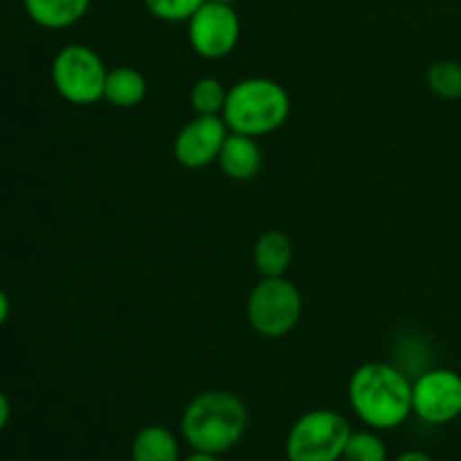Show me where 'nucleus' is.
Returning <instances> with one entry per match:
<instances>
[{
    "mask_svg": "<svg viewBox=\"0 0 461 461\" xmlns=\"http://www.w3.org/2000/svg\"><path fill=\"white\" fill-rule=\"evenodd\" d=\"M349 403L374 430H392L412 414V381L387 363H365L351 374Z\"/></svg>",
    "mask_w": 461,
    "mask_h": 461,
    "instance_id": "nucleus-1",
    "label": "nucleus"
},
{
    "mask_svg": "<svg viewBox=\"0 0 461 461\" xmlns=\"http://www.w3.org/2000/svg\"><path fill=\"white\" fill-rule=\"evenodd\" d=\"M246 428L248 410L232 392H203L183 414L185 441L201 453H228L241 441Z\"/></svg>",
    "mask_w": 461,
    "mask_h": 461,
    "instance_id": "nucleus-2",
    "label": "nucleus"
},
{
    "mask_svg": "<svg viewBox=\"0 0 461 461\" xmlns=\"http://www.w3.org/2000/svg\"><path fill=\"white\" fill-rule=\"evenodd\" d=\"M291 115V97L286 88L266 77H250L228 90L223 122L232 133L261 138L275 133Z\"/></svg>",
    "mask_w": 461,
    "mask_h": 461,
    "instance_id": "nucleus-3",
    "label": "nucleus"
},
{
    "mask_svg": "<svg viewBox=\"0 0 461 461\" xmlns=\"http://www.w3.org/2000/svg\"><path fill=\"white\" fill-rule=\"evenodd\" d=\"M351 426L333 410H311L295 421L286 439L288 461H338L345 455Z\"/></svg>",
    "mask_w": 461,
    "mask_h": 461,
    "instance_id": "nucleus-4",
    "label": "nucleus"
},
{
    "mask_svg": "<svg viewBox=\"0 0 461 461\" xmlns=\"http://www.w3.org/2000/svg\"><path fill=\"white\" fill-rule=\"evenodd\" d=\"M300 288L284 277H264L248 297V320L264 338H284L302 318Z\"/></svg>",
    "mask_w": 461,
    "mask_h": 461,
    "instance_id": "nucleus-5",
    "label": "nucleus"
},
{
    "mask_svg": "<svg viewBox=\"0 0 461 461\" xmlns=\"http://www.w3.org/2000/svg\"><path fill=\"white\" fill-rule=\"evenodd\" d=\"M108 70L88 45H66L52 61V84L66 102L88 106L104 99Z\"/></svg>",
    "mask_w": 461,
    "mask_h": 461,
    "instance_id": "nucleus-6",
    "label": "nucleus"
},
{
    "mask_svg": "<svg viewBox=\"0 0 461 461\" xmlns=\"http://www.w3.org/2000/svg\"><path fill=\"white\" fill-rule=\"evenodd\" d=\"M189 43L203 59H223L232 54L241 36V21L232 5L207 0L187 21Z\"/></svg>",
    "mask_w": 461,
    "mask_h": 461,
    "instance_id": "nucleus-7",
    "label": "nucleus"
},
{
    "mask_svg": "<svg viewBox=\"0 0 461 461\" xmlns=\"http://www.w3.org/2000/svg\"><path fill=\"white\" fill-rule=\"evenodd\" d=\"M412 412L430 426L461 417V376L453 369H430L412 383Z\"/></svg>",
    "mask_w": 461,
    "mask_h": 461,
    "instance_id": "nucleus-8",
    "label": "nucleus"
},
{
    "mask_svg": "<svg viewBox=\"0 0 461 461\" xmlns=\"http://www.w3.org/2000/svg\"><path fill=\"white\" fill-rule=\"evenodd\" d=\"M228 135L230 129L221 115H196L176 135V160L187 169H203L219 160V153Z\"/></svg>",
    "mask_w": 461,
    "mask_h": 461,
    "instance_id": "nucleus-9",
    "label": "nucleus"
},
{
    "mask_svg": "<svg viewBox=\"0 0 461 461\" xmlns=\"http://www.w3.org/2000/svg\"><path fill=\"white\" fill-rule=\"evenodd\" d=\"M219 167L228 178L232 180H250L255 178L264 165V153L255 138L241 133H232L225 138L223 149L219 153Z\"/></svg>",
    "mask_w": 461,
    "mask_h": 461,
    "instance_id": "nucleus-10",
    "label": "nucleus"
},
{
    "mask_svg": "<svg viewBox=\"0 0 461 461\" xmlns=\"http://www.w3.org/2000/svg\"><path fill=\"white\" fill-rule=\"evenodd\" d=\"M25 12L45 30H66L88 14L90 0H23Z\"/></svg>",
    "mask_w": 461,
    "mask_h": 461,
    "instance_id": "nucleus-11",
    "label": "nucleus"
},
{
    "mask_svg": "<svg viewBox=\"0 0 461 461\" xmlns=\"http://www.w3.org/2000/svg\"><path fill=\"white\" fill-rule=\"evenodd\" d=\"M293 261V243L279 230H268L255 243V264L264 277H284Z\"/></svg>",
    "mask_w": 461,
    "mask_h": 461,
    "instance_id": "nucleus-12",
    "label": "nucleus"
},
{
    "mask_svg": "<svg viewBox=\"0 0 461 461\" xmlns=\"http://www.w3.org/2000/svg\"><path fill=\"white\" fill-rule=\"evenodd\" d=\"M147 95V79L135 68L120 66L108 70L104 99L115 108H133Z\"/></svg>",
    "mask_w": 461,
    "mask_h": 461,
    "instance_id": "nucleus-13",
    "label": "nucleus"
},
{
    "mask_svg": "<svg viewBox=\"0 0 461 461\" xmlns=\"http://www.w3.org/2000/svg\"><path fill=\"white\" fill-rule=\"evenodd\" d=\"M131 457L133 461H178V439L167 428L149 426L135 435Z\"/></svg>",
    "mask_w": 461,
    "mask_h": 461,
    "instance_id": "nucleus-14",
    "label": "nucleus"
},
{
    "mask_svg": "<svg viewBox=\"0 0 461 461\" xmlns=\"http://www.w3.org/2000/svg\"><path fill=\"white\" fill-rule=\"evenodd\" d=\"M189 102L196 115H221L228 102V90L214 77H203L194 84Z\"/></svg>",
    "mask_w": 461,
    "mask_h": 461,
    "instance_id": "nucleus-15",
    "label": "nucleus"
},
{
    "mask_svg": "<svg viewBox=\"0 0 461 461\" xmlns=\"http://www.w3.org/2000/svg\"><path fill=\"white\" fill-rule=\"evenodd\" d=\"M428 86L444 99H461V63L437 61L428 68Z\"/></svg>",
    "mask_w": 461,
    "mask_h": 461,
    "instance_id": "nucleus-16",
    "label": "nucleus"
},
{
    "mask_svg": "<svg viewBox=\"0 0 461 461\" xmlns=\"http://www.w3.org/2000/svg\"><path fill=\"white\" fill-rule=\"evenodd\" d=\"M345 461H387V448L376 432H351L345 446Z\"/></svg>",
    "mask_w": 461,
    "mask_h": 461,
    "instance_id": "nucleus-17",
    "label": "nucleus"
},
{
    "mask_svg": "<svg viewBox=\"0 0 461 461\" xmlns=\"http://www.w3.org/2000/svg\"><path fill=\"white\" fill-rule=\"evenodd\" d=\"M207 0H144L149 12L167 23L189 21Z\"/></svg>",
    "mask_w": 461,
    "mask_h": 461,
    "instance_id": "nucleus-18",
    "label": "nucleus"
},
{
    "mask_svg": "<svg viewBox=\"0 0 461 461\" xmlns=\"http://www.w3.org/2000/svg\"><path fill=\"white\" fill-rule=\"evenodd\" d=\"M9 419H12V405H9L7 396H5L3 392H0V430H3V428L7 426Z\"/></svg>",
    "mask_w": 461,
    "mask_h": 461,
    "instance_id": "nucleus-19",
    "label": "nucleus"
},
{
    "mask_svg": "<svg viewBox=\"0 0 461 461\" xmlns=\"http://www.w3.org/2000/svg\"><path fill=\"white\" fill-rule=\"evenodd\" d=\"M9 309H12V304H9L7 293H5L3 288H0V327H3V324L7 322V318H9Z\"/></svg>",
    "mask_w": 461,
    "mask_h": 461,
    "instance_id": "nucleus-20",
    "label": "nucleus"
},
{
    "mask_svg": "<svg viewBox=\"0 0 461 461\" xmlns=\"http://www.w3.org/2000/svg\"><path fill=\"white\" fill-rule=\"evenodd\" d=\"M396 461H432V459H430V455L421 453V450H408V453L401 455Z\"/></svg>",
    "mask_w": 461,
    "mask_h": 461,
    "instance_id": "nucleus-21",
    "label": "nucleus"
},
{
    "mask_svg": "<svg viewBox=\"0 0 461 461\" xmlns=\"http://www.w3.org/2000/svg\"><path fill=\"white\" fill-rule=\"evenodd\" d=\"M185 461H219V457H216V455H212V453H201V450H194V453L189 455V457Z\"/></svg>",
    "mask_w": 461,
    "mask_h": 461,
    "instance_id": "nucleus-22",
    "label": "nucleus"
},
{
    "mask_svg": "<svg viewBox=\"0 0 461 461\" xmlns=\"http://www.w3.org/2000/svg\"><path fill=\"white\" fill-rule=\"evenodd\" d=\"M216 3H228V5H232V3H237V0H216Z\"/></svg>",
    "mask_w": 461,
    "mask_h": 461,
    "instance_id": "nucleus-23",
    "label": "nucleus"
}]
</instances>
